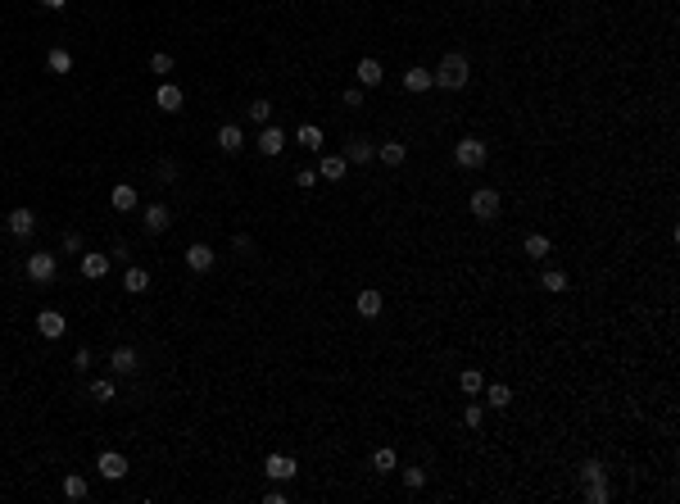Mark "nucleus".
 I'll list each match as a JSON object with an SVG mask.
<instances>
[{
    "instance_id": "f257e3e1",
    "label": "nucleus",
    "mask_w": 680,
    "mask_h": 504,
    "mask_svg": "<svg viewBox=\"0 0 680 504\" xmlns=\"http://www.w3.org/2000/svg\"><path fill=\"white\" fill-rule=\"evenodd\" d=\"M431 78H436V87H444V91H463L467 82H472V59H467L463 51H449V55L436 64Z\"/></svg>"
},
{
    "instance_id": "f03ea898",
    "label": "nucleus",
    "mask_w": 680,
    "mask_h": 504,
    "mask_svg": "<svg viewBox=\"0 0 680 504\" xmlns=\"http://www.w3.org/2000/svg\"><path fill=\"white\" fill-rule=\"evenodd\" d=\"M499 209H503V195L494 191V187L472 191V218H476V223H494V218H499Z\"/></svg>"
},
{
    "instance_id": "7ed1b4c3",
    "label": "nucleus",
    "mask_w": 680,
    "mask_h": 504,
    "mask_svg": "<svg viewBox=\"0 0 680 504\" xmlns=\"http://www.w3.org/2000/svg\"><path fill=\"white\" fill-rule=\"evenodd\" d=\"M454 164H459V168H481V164H486V141L463 137L459 145H454Z\"/></svg>"
},
{
    "instance_id": "20e7f679",
    "label": "nucleus",
    "mask_w": 680,
    "mask_h": 504,
    "mask_svg": "<svg viewBox=\"0 0 680 504\" xmlns=\"http://www.w3.org/2000/svg\"><path fill=\"white\" fill-rule=\"evenodd\" d=\"M28 277L36 282V287H46V282H55V273H59V259L55 254H28Z\"/></svg>"
},
{
    "instance_id": "39448f33",
    "label": "nucleus",
    "mask_w": 680,
    "mask_h": 504,
    "mask_svg": "<svg viewBox=\"0 0 680 504\" xmlns=\"http://www.w3.org/2000/svg\"><path fill=\"white\" fill-rule=\"evenodd\" d=\"M263 473L272 477V482H295V473H300V463H295L291 454H268V459H263Z\"/></svg>"
},
{
    "instance_id": "423d86ee",
    "label": "nucleus",
    "mask_w": 680,
    "mask_h": 504,
    "mask_svg": "<svg viewBox=\"0 0 680 504\" xmlns=\"http://www.w3.org/2000/svg\"><path fill=\"white\" fill-rule=\"evenodd\" d=\"M95 473H100L105 482H122V477H127V459H122L118 450H105L100 459H95Z\"/></svg>"
},
{
    "instance_id": "0eeeda50",
    "label": "nucleus",
    "mask_w": 680,
    "mask_h": 504,
    "mask_svg": "<svg viewBox=\"0 0 680 504\" xmlns=\"http://www.w3.org/2000/svg\"><path fill=\"white\" fill-rule=\"evenodd\" d=\"M214 264H218V250H214V245H204V241L187 245V268H191V273H209Z\"/></svg>"
},
{
    "instance_id": "6e6552de",
    "label": "nucleus",
    "mask_w": 680,
    "mask_h": 504,
    "mask_svg": "<svg viewBox=\"0 0 680 504\" xmlns=\"http://www.w3.org/2000/svg\"><path fill=\"white\" fill-rule=\"evenodd\" d=\"M258 155H268V159H277L281 150H286V132L281 128H272V123H263V132H258Z\"/></svg>"
},
{
    "instance_id": "1a4fd4ad",
    "label": "nucleus",
    "mask_w": 680,
    "mask_h": 504,
    "mask_svg": "<svg viewBox=\"0 0 680 504\" xmlns=\"http://www.w3.org/2000/svg\"><path fill=\"white\" fill-rule=\"evenodd\" d=\"M5 227H9V232H14V237L23 241V237H32V232H36V214H32L28 205H19V209H9Z\"/></svg>"
},
{
    "instance_id": "9d476101",
    "label": "nucleus",
    "mask_w": 680,
    "mask_h": 504,
    "mask_svg": "<svg viewBox=\"0 0 680 504\" xmlns=\"http://www.w3.org/2000/svg\"><path fill=\"white\" fill-rule=\"evenodd\" d=\"M36 331H41L46 341H59L68 331V323H64V314H59V309H41V314H36Z\"/></svg>"
},
{
    "instance_id": "9b49d317",
    "label": "nucleus",
    "mask_w": 680,
    "mask_h": 504,
    "mask_svg": "<svg viewBox=\"0 0 680 504\" xmlns=\"http://www.w3.org/2000/svg\"><path fill=\"white\" fill-rule=\"evenodd\" d=\"M109 368H114V373H118V377H132V373H136V368H141V354H136L132 346H118L114 354H109Z\"/></svg>"
},
{
    "instance_id": "f8f14e48",
    "label": "nucleus",
    "mask_w": 680,
    "mask_h": 504,
    "mask_svg": "<svg viewBox=\"0 0 680 504\" xmlns=\"http://www.w3.org/2000/svg\"><path fill=\"white\" fill-rule=\"evenodd\" d=\"M354 309H358V318H377L381 309H386V300H381V291L367 287V291H358V296H354Z\"/></svg>"
},
{
    "instance_id": "ddd939ff",
    "label": "nucleus",
    "mask_w": 680,
    "mask_h": 504,
    "mask_svg": "<svg viewBox=\"0 0 680 504\" xmlns=\"http://www.w3.org/2000/svg\"><path fill=\"white\" fill-rule=\"evenodd\" d=\"M241 145H245V132L236 128V123H222V128H218V150L222 155H236Z\"/></svg>"
},
{
    "instance_id": "4468645a",
    "label": "nucleus",
    "mask_w": 680,
    "mask_h": 504,
    "mask_svg": "<svg viewBox=\"0 0 680 504\" xmlns=\"http://www.w3.org/2000/svg\"><path fill=\"white\" fill-rule=\"evenodd\" d=\"M372 155H377V145L367 137H350V145H345V164H367Z\"/></svg>"
},
{
    "instance_id": "2eb2a0df",
    "label": "nucleus",
    "mask_w": 680,
    "mask_h": 504,
    "mask_svg": "<svg viewBox=\"0 0 680 504\" xmlns=\"http://www.w3.org/2000/svg\"><path fill=\"white\" fill-rule=\"evenodd\" d=\"M155 105L164 109V114H177V109H182V87H177V82H164V87L155 91Z\"/></svg>"
},
{
    "instance_id": "dca6fc26",
    "label": "nucleus",
    "mask_w": 680,
    "mask_h": 504,
    "mask_svg": "<svg viewBox=\"0 0 680 504\" xmlns=\"http://www.w3.org/2000/svg\"><path fill=\"white\" fill-rule=\"evenodd\" d=\"M377 159H381L386 168H399L404 159H408V145H404V141H381V145H377Z\"/></svg>"
},
{
    "instance_id": "f3484780",
    "label": "nucleus",
    "mask_w": 680,
    "mask_h": 504,
    "mask_svg": "<svg viewBox=\"0 0 680 504\" xmlns=\"http://www.w3.org/2000/svg\"><path fill=\"white\" fill-rule=\"evenodd\" d=\"M109 205H114L118 214H132V209H136V187H132V182H118V187L109 191Z\"/></svg>"
},
{
    "instance_id": "a211bd4d",
    "label": "nucleus",
    "mask_w": 680,
    "mask_h": 504,
    "mask_svg": "<svg viewBox=\"0 0 680 504\" xmlns=\"http://www.w3.org/2000/svg\"><path fill=\"white\" fill-rule=\"evenodd\" d=\"M354 78H358V87H381V78H386V73H381L377 59H358Z\"/></svg>"
},
{
    "instance_id": "6ab92c4d",
    "label": "nucleus",
    "mask_w": 680,
    "mask_h": 504,
    "mask_svg": "<svg viewBox=\"0 0 680 504\" xmlns=\"http://www.w3.org/2000/svg\"><path fill=\"white\" fill-rule=\"evenodd\" d=\"M345 168H350V164H345V155H323V164H318V178H323V182H340Z\"/></svg>"
},
{
    "instance_id": "aec40b11",
    "label": "nucleus",
    "mask_w": 680,
    "mask_h": 504,
    "mask_svg": "<svg viewBox=\"0 0 680 504\" xmlns=\"http://www.w3.org/2000/svg\"><path fill=\"white\" fill-rule=\"evenodd\" d=\"M404 87L413 91V96H422V91L436 87V78H431V68H408V73H404Z\"/></svg>"
},
{
    "instance_id": "412c9836",
    "label": "nucleus",
    "mask_w": 680,
    "mask_h": 504,
    "mask_svg": "<svg viewBox=\"0 0 680 504\" xmlns=\"http://www.w3.org/2000/svg\"><path fill=\"white\" fill-rule=\"evenodd\" d=\"M141 223H145V232H168L172 214H168L164 205H145V218H141Z\"/></svg>"
},
{
    "instance_id": "4be33fe9",
    "label": "nucleus",
    "mask_w": 680,
    "mask_h": 504,
    "mask_svg": "<svg viewBox=\"0 0 680 504\" xmlns=\"http://www.w3.org/2000/svg\"><path fill=\"white\" fill-rule=\"evenodd\" d=\"M122 291L145 296V291H150V273H145V268H127V273H122Z\"/></svg>"
},
{
    "instance_id": "5701e85b",
    "label": "nucleus",
    "mask_w": 680,
    "mask_h": 504,
    "mask_svg": "<svg viewBox=\"0 0 680 504\" xmlns=\"http://www.w3.org/2000/svg\"><path fill=\"white\" fill-rule=\"evenodd\" d=\"M522 250H526V259H549V237H544V232H530V237L522 241Z\"/></svg>"
},
{
    "instance_id": "b1692460",
    "label": "nucleus",
    "mask_w": 680,
    "mask_h": 504,
    "mask_svg": "<svg viewBox=\"0 0 680 504\" xmlns=\"http://www.w3.org/2000/svg\"><path fill=\"white\" fill-rule=\"evenodd\" d=\"M109 273V254H82V277H105Z\"/></svg>"
},
{
    "instance_id": "393cba45",
    "label": "nucleus",
    "mask_w": 680,
    "mask_h": 504,
    "mask_svg": "<svg viewBox=\"0 0 680 504\" xmlns=\"http://www.w3.org/2000/svg\"><path fill=\"white\" fill-rule=\"evenodd\" d=\"M481 391H486V404H490V409H508V404H513V391L503 386V382H494V386H481Z\"/></svg>"
},
{
    "instance_id": "a878e982",
    "label": "nucleus",
    "mask_w": 680,
    "mask_h": 504,
    "mask_svg": "<svg viewBox=\"0 0 680 504\" xmlns=\"http://www.w3.org/2000/svg\"><path fill=\"white\" fill-rule=\"evenodd\" d=\"M540 291H553V296L567 291V273H563V268H544V273H540Z\"/></svg>"
},
{
    "instance_id": "bb28decb",
    "label": "nucleus",
    "mask_w": 680,
    "mask_h": 504,
    "mask_svg": "<svg viewBox=\"0 0 680 504\" xmlns=\"http://www.w3.org/2000/svg\"><path fill=\"white\" fill-rule=\"evenodd\" d=\"M91 400H95V404H109V400H118V386L109 382V377H95V382H91Z\"/></svg>"
},
{
    "instance_id": "cd10ccee",
    "label": "nucleus",
    "mask_w": 680,
    "mask_h": 504,
    "mask_svg": "<svg viewBox=\"0 0 680 504\" xmlns=\"http://www.w3.org/2000/svg\"><path fill=\"white\" fill-rule=\"evenodd\" d=\"M46 64H51V73H73V55L64 51V46H55V51L46 55Z\"/></svg>"
},
{
    "instance_id": "c85d7f7f",
    "label": "nucleus",
    "mask_w": 680,
    "mask_h": 504,
    "mask_svg": "<svg viewBox=\"0 0 680 504\" xmlns=\"http://www.w3.org/2000/svg\"><path fill=\"white\" fill-rule=\"evenodd\" d=\"M459 386H463V391H467V396H472V400H476V396H481V386H486V377H481V368H467V373L459 377Z\"/></svg>"
},
{
    "instance_id": "c756f323",
    "label": "nucleus",
    "mask_w": 680,
    "mask_h": 504,
    "mask_svg": "<svg viewBox=\"0 0 680 504\" xmlns=\"http://www.w3.org/2000/svg\"><path fill=\"white\" fill-rule=\"evenodd\" d=\"M585 500H590V504H608V500H612L608 482H603V477H599V482H585Z\"/></svg>"
},
{
    "instance_id": "7c9ffc66",
    "label": "nucleus",
    "mask_w": 680,
    "mask_h": 504,
    "mask_svg": "<svg viewBox=\"0 0 680 504\" xmlns=\"http://www.w3.org/2000/svg\"><path fill=\"white\" fill-rule=\"evenodd\" d=\"M295 141H300V145H308V150H318V145H323V128H313V123H304V128L295 132Z\"/></svg>"
},
{
    "instance_id": "2f4dec72",
    "label": "nucleus",
    "mask_w": 680,
    "mask_h": 504,
    "mask_svg": "<svg viewBox=\"0 0 680 504\" xmlns=\"http://www.w3.org/2000/svg\"><path fill=\"white\" fill-rule=\"evenodd\" d=\"M59 490H64V500H86V482H82L78 473H68V477H64V486H59Z\"/></svg>"
},
{
    "instance_id": "473e14b6",
    "label": "nucleus",
    "mask_w": 680,
    "mask_h": 504,
    "mask_svg": "<svg viewBox=\"0 0 680 504\" xmlns=\"http://www.w3.org/2000/svg\"><path fill=\"white\" fill-rule=\"evenodd\" d=\"M372 468H377V473H394V468H399V459H394V450H386V446H381V450L372 454Z\"/></svg>"
},
{
    "instance_id": "72a5a7b5",
    "label": "nucleus",
    "mask_w": 680,
    "mask_h": 504,
    "mask_svg": "<svg viewBox=\"0 0 680 504\" xmlns=\"http://www.w3.org/2000/svg\"><path fill=\"white\" fill-rule=\"evenodd\" d=\"M599 477H603L599 459H580V482H599Z\"/></svg>"
},
{
    "instance_id": "f704fd0d",
    "label": "nucleus",
    "mask_w": 680,
    "mask_h": 504,
    "mask_svg": "<svg viewBox=\"0 0 680 504\" xmlns=\"http://www.w3.org/2000/svg\"><path fill=\"white\" fill-rule=\"evenodd\" d=\"M463 423H467V427H472V432H476V427L486 423V409H481V404L472 400V404H467V409H463Z\"/></svg>"
},
{
    "instance_id": "c9c22d12",
    "label": "nucleus",
    "mask_w": 680,
    "mask_h": 504,
    "mask_svg": "<svg viewBox=\"0 0 680 504\" xmlns=\"http://www.w3.org/2000/svg\"><path fill=\"white\" fill-rule=\"evenodd\" d=\"M245 114H250V118H254V123H258V128H263V123H268V118H272V105H268V101H254V105H250V109H245Z\"/></svg>"
},
{
    "instance_id": "e433bc0d",
    "label": "nucleus",
    "mask_w": 680,
    "mask_h": 504,
    "mask_svg": "<svg viewBox=\"0 0 680 504\" xmlns=\"http://www.w3.org/2000/svg\"><path fill=\"white\" fill-rule=\"evenodd\" d=\"M150 73H159V78H168V73H172V55H164V51H159V55H150Z\"/></svg>"
},
{
    "instance_id": "4c0bfd02",
    "label": "nucleus",
    "mask_w": 680,
    "mask_h": 504,
    "mask_svg": "<svg viewBox=\"0 0 680 504\" xmlns=\"http://www.w3.org/2000/svg\"><path fill=\"white\" fill-rule=\"evenodd\" d=\"M155 178H159V182H172V178H177V164H172V159H159V164H155Z\"/></svg>"
},
{
    "instance_id": "58836bf2",
    "label": "nucleus",
    "mask_w": 680,
    "mask_h": 504,
    "mask_svg": "<svg viewBox=\"0 0 680 504\" xmlns=\"http://www.w3.org/2000/svg\"><path fill=\"white\" fill-rule=\"evenodd\" d=\"M422 482H427L422 468H404V486H408V490H422Z\"/></svg>"
},
{
    "instance_id": "ea45409f",
    "label": "nucleus",
    "mask_w": 680,
    "mask_h": 504,
    "mask_svg": "<svg viewBox=\"0 0 680 504\" xmlns=\"http://www.w3.org/2000/svg\"><path fill=\"white\" fill-rule=\"evenodd\" d=\"M82 232H64V254H82Z\"/></svg>"
},
{
    "instance_id": "a19ab883",
    "label": "nucleus",
    "mask_w": 680,
    "mask_h": 504,
    "mask_svg": "<svg viewBox=\"0 0 680 504\" xmlns=\"http://www.w3.org/2000/svg\"><path fill=\"white\" fill-rule=\"evenodd\" d=\"M295 187H304V191L318 187V173H313V168H300V173H295Z\"/></svg>"
},
{
    "instance_id": "79ce46f5",
    "label": "nucleus",
    "mask_w": 680,
    "mask_h": 504,
    "mask_svg": "<svg viewBox=\"0 0 680 504\" xmlns=\"http://www.w3.org/2000/svg\"><path fill=\"white\" fill-rule=\"evenodd\" d=\"M345 105L358 109V105H363V91H358V87H354V91H345Z\"/></svg>"
},
{
    "instance_id": "37998d69",
    "label": "nucleus",
    "mask_w": 680,
    "mask_h": 504,
    "mask_svg": "<svg viewBox=\"0 0 680 504\" xmlns=\"http://www.w3.org/2000/svg\"><path fill=\"white\" fill-rule=\"evenodd\" d=\"M36 5H41V9H64L68 0H36Z\"/></svg>"
}]
</instances>
